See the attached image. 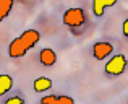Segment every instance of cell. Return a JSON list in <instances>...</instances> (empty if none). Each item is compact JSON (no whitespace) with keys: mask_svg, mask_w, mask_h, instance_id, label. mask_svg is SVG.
Segmentation results:
<instances>
[{"mask_svg":"<svg viewBox=\"0 0 128 104\" xmlns=\"http://www.w3.org/2000/svg\"><path fill=\"white\" fill-rule=\"evenodd\" d=\"M39 41H41L39 31H36V29H26L24 33H21L16 39H13L10 42L8 55L12 59H20V57H23L28 51H31Z\"/></svg>","mask_w":128,"mask_h":104,"instance_id":"1","label":"cell"},{"mask_svg":"<svg viewBox=\"0 0 128 104\" xmlns=\"http://www.w3.org/2000/svg\"><path fill=\"white\" fill-rule=\"evenodd\" d=\"M125 68H126V57L123 55V54H117V55H114L112 59L106 63V67H104L106 73H107V75H112V76L122 75V73L125 72Z\"/></svg>","mask_w":128,"mask_h":104,"instance_id":"2","label":"cell"},{"mask_svg":"<svg viewBox=\"0 0 128 104\" xmlns=\"http://www.w3.org/2000/svg\"><path fill=\"white\" fill-rule=\"evenodd\" d=\"M84 12L83 8H68L65 13H63V23L70 28H78V26H83L84 25Z\"/></svg>","mask_w":128,"mask_h":104,"instance_id":"3","label":"cell"},{"mask_svg":"<svg viewBox=\"0 0 128 104\" xmlns=\"http://www.w3.org/2000/svg\"><path fill=\"white\" fill-rule=\"evenodd\" d=\"M114 52V46L110 42H106V41H100V42H96L92 46V55L96 60H104Z\"/></svg>","mask_w":128,"mask_h":104,"instance_id":"4","label":"cell"},{"mask_svg":"<svg viewBox=\"0 0 128 104\" xmlns=\"http://www.w3.org/2000/svg\"><path fill=\"white\" fill-rule=\"evenodd\" d=\"M39 62H41L44 67H52V65H55V62H57V54H55V51H54V49H50V47L42 49V51L39 52Z\"/></svg>","mask_w":128,"mask_h":104,"instance_id":"5","label":"cell"},{"mask_svg":"<svg viewBox=\"0 0 128 104\" xmlns=\"http://www.w3.org/2000/svg\"><path fill=\"white\" fill-rule=\"evenodd\" d=\"M118 0H92V13L96 16H102L104 10L109 8V7H114Z\"/></svg>","mask_w":128,"mask_h":104,"instance_id":"6","label":"cell"},{"mask_svg":"<svg viewBox=\"0 0 128 104\" xmlns=\"http://www.w3.org/2000/svg\"><path fill=\"white\" fill-rule=\"evenodd\" d=\"M52 88V80L47 78V76H41L34 81V91L38 93H42V91H47V89Z\"/></svg>","mask_w":128,"mask_h":104,"instance_id":"7","label":"cell"},{"mask_svg":"<svg viewBox=\"0 0 128 104\" xmlns=\"http://www.w3.org/2000/svg\"><path fill=\"white\" fill-rule=\"evenodd\" d=\"M13 86V78L10 75H0V96L6 94Z\"/></svg>","mask_w":128,"mask_h":104,"instance_id":"8","label":"cell"},{"mask_svg":"<svg viewBox=\"0 0 128 104\" xmlns=\"http://www.w3.org/2000/svg\"><path fill=\"white\" fill-rule=\"evenodd\" d=\"M13 8V0H0V23L10 15Z\"/></svg>","mask_w":128,"mask_h":104,"instance_id":"9","label":"cell"},{"mask_svg":"<svg viewBox=\"0 0 128 104\" xmlns=\"http://www.w3.org/2000/svg\"><path fill=\"white\" fill-rule=\"evenodd\" d=\"M54 104H75V101L70 96H58V98H55Z\"/></svg>","mask_w":128,"mask_h":104,"instance_id":"10","label":"cell"},{"mask_svg":"<svg viewBox=\"0 0 128 104\" xmlns=\"http://www.w3.org/2000/svg\"><path fill=\"white\" fill-rule=\"evenodd\" d=\"M5 104H24V101H23L21 96H12L5 101Z\"/></svg>","mask_w":128,"mask_h":104,"instance_id":"11","label":"cell"},{"mask_svg":"<svg viewBox=\"0 0 128 104\" xmlns=\"http://www.w3.org/2000/svg\"><path fill=\"white\" fill-rule=\"evenodd\" d=\"M57 96L50 94V96H44V98L41 99V104H54V101H55Z\"/></svg>","mask_w":128,"mask_h":104,"instance_id":"12","label":"cell"},{"mask_svg":"<svg viewBox=\"0 0 128 104\" xmlns=\"http://www.w3.org/2000/svg\"><path fill=\"white\" fill-rule=\"evenodd\" d=\"M123 36H125V38H128V20H125V21H123Z\"/></svg>","mask_w":128,"mask_h":104,"instance_id":"13","label":"cell"}]
</instances>
